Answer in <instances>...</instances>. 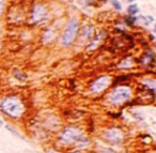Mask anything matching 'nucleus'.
Returning <instances> with one entry per match:
<instances>
[{"label": "nucleus", "instance_id": "f257e3e1", "mask_svg": "<svg viewBox=\"0 0 156 153\" xmlns=\"http://www.w3.org/2000/svg\"><path fill=\"white\" fill-rule=\"evenodd\" d=\"M1 109L5 115L13 118L20 117L25 111L24 104L16 97H8L1 101Z\"/></svg>", "mask_w": 156, "mask_h": 153}, {"label": "nucleus", "instance_id": "f03ea898", "mask_svg": "<svg viewBox=\"0 0 156 153\" xmlns=\"http://www.w3.org/2000/svg\"><path fill=\"white\" fill-rule=\"evenodd\" d=\"M78 27H79V21H78V19L72 18L71 21H70L67 27H66L63 35H62L61 43L63 46H70V45L73 44L74 40H75L76 38V34H77Z\"/></svg>", "mask_w": 156, "mask_h": 153}, {"label": "nucleus", "instance_id": "7ed1b4c3", "mask_svg": "<svg viewBox=\"0 0 156 153\" xmlns=\"http://www.w3.org/2000/svg\"><path fill=\"white\" fill-rule=\"evenodd\" d=\"M130 95H132V92L127 88L125 87L117 88L109 95V101L112 104H121L123 103V102L127 101L130 97Z\"/></svg>", "mask_w": 156, "mask_h": 153}, {"label": "nucleus", "instance_id": "20e7f679", "mask_svg": "<svg viewBox=\"0 0 156 153\" xmlns=\"http://www.w3.org/2000/svg\"><path fill=\"white\" fill-rule=\"evenodd\" d=\"M79 136H80V129H79L73 126L66 127L60 135V140L65 145H71L74 144Z\"/></svg>", "mask_w": 156, "mask_h": 153}, {"label": "nucleus", "instance_id": "39448f33", "mask_svg": "<svg viewBox=\"0 0 156 153\" xmlns=\"http://www.w3.org/2000/svg\"><path fill=\"white\" fill-rule=\"evenodd\" d=\"M110 84V78L108 76H103V77L96 79L92 85H91L90 89L92 92L94 93H98V92H102L103 90H105Z\"/></svg>", "mask_w": 156, "mask_h": 153}, {"label": "nucleus", "instance_id": "423d86ee", "mask_svg": "<svg viewBox=\"0 0 156 153\" xmlns=\"http://www.w3.org/2000/svg\"><path fill=\"white\" fill-rule=\"evenodd\" d=\"M105 138L110 142V144H120L123 140V133L118 129H111L105 133Z\"/></svg>", "mask_w": 156, "mask_h": 153}, {"label": "nucleus", "instance_id": "0eeeda50", "mask_svg": "<svg viewBox=\"0 0 156 153\" xmlns=\"http://www.w3.org/2000/svg\"><path fill=\"white\" fill-rule=\"evenodd\" d=\"M46 16V9L43 5H36L34 9H33V13H32V19L34 21H40L42 19H44Z\"/></svg>", "mask_w": 156, "mask_h": 153}, {"label": "nucleus", "instance_id": "6e6552de", "mask_svg": "<svg viewBox=\"0 0 156 153\" xmlns=\"http://www.w3.org/2000/svg\"><path fill=\"white\" fill-rule=\"evenodd\" d=\"M75 142H76V146H77L78 148H87V147H89V145H90V139L88 138V137L81 136L80 135Z\"/></svg>", "mask_w": 156, "mask_h": 153}, {"label": "nucleus", "instance_id": "1a4fd4ad", "mask_svg": "<svg viewBox=\"0 0 156 153\" xmlns=\"http://www.w3.org/2000/svg\"><path fill=\"white\" fill-rule=\"evenodd\" d=\"M54 38H55V32L52 30H48L43 35V42H45V43L50 42Z\"/></svg>", "mask_w": 156, "mask_h": 153}, {"label": "nucleus", "instance_id": "9d476101", "mask_svg": "<svg viewBox=\"0 0 156 153\" xmlns=\"http://www.w3.org/2000/svg\"><path fill=\"white\" fill-rule=\"evenodd\" d=\"M5 127H7V129H8V131H9V132H11V133H12V134H14L15 136L19 137V138L24 139V140H25L24 136H23V135H21V134H19V133L17 132V131L14 129V127H12V126H11V125H9V124H7V125H5Z\"/></svg>", "mask_w": 156, "mask_h": 153}, {"label": "nucleus", "instance_id": "9b49d317", "mask_svg": "<svg viewBox=\"0 0 156 153\" xmlns=\"http://www.w3.org/2000/svg\"><path fill=\"white\" fill-rule=\"evenodd\" d=\"M138 12H139V9H138V7L136 5H130V7H128V13H129L130 15L136 14Z\"/></svg>", "mask_w": 156, "mask_h": 153}, {"label": "nucleus", "instance_id": "f8f14e48", "mask_svg": "<svg viewBox=\"0 0 156 153\" xmlns=\"http://www.w3.org/2000/svg\"><path fill=\"white\" fill-rule=\"evenodd\" d=\"M14 74H15V76H16L17 79L24 80L25 78H26V75H25V74H21L20 72L18 73V70H15V71H14Z\"/></svg>", "mask_w": 156, "mask_h": 153}, {"label": "nucleus", "instance_id": "ddd939ff", "mask_svg": "<svg viewBox=\"0 0 156 153\" xmlns=\"http://www.w3.org/2000/svg\"><path fill=\"white\" fill-rule=\"evenodd\" d=\"M126 23H127V25H129V26H133L134 25V23L136 21V17L134 16H129V17H126Z\"/></svg>", "mask_w": 156, "mask_h": 153}, {"label": "nucleus", "instance_id": "4468645a", "mask_svg": "<svg viewBox=\"0 0 156 153\" xmlns=\"http://www.w3.org/2000/svg\"><path fill=\"white\" fill-rule=\"evenodd\" d=\"M111 2H112V5H114V9H117V10H121V8H122V5H121V3L119 2L118 0H112Z\"/></svg>", "mask_w": 156, "mask_h": 153}, {"label": "nucleus", "instance_id": "2eb2a0df", "mask_svg": "<svg viewBox=\"0 0 156 153\" xmlns=\"http://www.w3.org/2000/svg\"><path fill=\"white\" fill-rule=\"evenodd\" d=\"M101 153H116V152L109 148H102L101 149Z\"/></svg>", "mask_w": 156, "mask_h": 153}, {"label": "nucleus", "instance_id": "dca6fc26", "mask_svg": "<svg viewBox=\"0 0 156 153\" xmlns=\"http://www.w3.org/2000/svg\"><path fill=\"white\" fill-rule=\"evenodd\" d=\"M3 7H5V2H3V0H0V14L2 13Z\"/></svg>", "mask_w": 156, "mask_h": 153}, {"label": "nucleus", "instance_id": "f3484780", "mask_svg": "<svg viewBox=\"0 0 156 153\" xmlns=\"http://www.w3.org/2000/svg\"><path fill=\"white\" fill-rule=\"evenodd\" d=\"M46 152H47V153H57L56 151L52 150V149H47V150H46Z\"/></svg>", "mask_w": 156, "mask_h": 153}, {"label": "nucleus", "instance_id": "a211bd4d", "mask_svg": "<svg viewBox=\"0 0 156 153\" xmlns=\"http://www.w3.org/2000/svg\"><path fill=\"white\" fill-rule=\"evenodd\" d=\"M2 125H3V122H2V120H0V127L2 126Z\"/></svg>", "mask_w": 156, "mask_h": 153}, {"label": "nucleus", "instance_id": "6ab92c4d", "mask_svg": "<svg viewBox=\"0 0 156 153\" xmlns=\"http://www.w3.org/2000/svg\"><path fill=\"white\" fill-rule=\"evenodd\" d=\"M72 153H83V152H80V151H75V152H72Z\"/></svg>", "mask_w": 156, "mask_h": 153}, {"label": "nucleus", "instance_id": "aec40b11", "mask_svg": "<svg viewBox=\"0 0 156 153\" xmlns=\"http://www.w3.org/2000/svg\"><path fill=\"white\" fill-rule=\"evenodd\" d=\"M128 1H134V0H128Z\"/></svg>", "mask_w": 156, "mask_h": 153}, {"label": "nucleus", "instance_id": "412c9836", "mask_svg": "<svg viewBox=\"0 0 156 153\" xmlns=\"http://www.w3.org/2000/svg\"><path fill=\"white\" fill-rule=\"evenodd\" d=\"M104 1H106V0H104Z\"/></svg>", "mask_w": 156, "mask_h": 153}]
</instances>
